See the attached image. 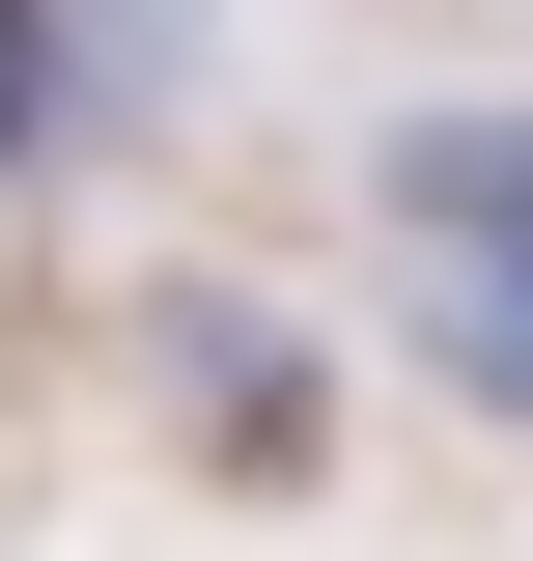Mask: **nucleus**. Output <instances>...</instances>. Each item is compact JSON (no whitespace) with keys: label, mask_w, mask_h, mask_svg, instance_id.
Masks as SVG:
<instances>
[{"label":"nucleus","mask_w":533,"mask_h":561,"mask_svg":"<svg viewBox=\"0 0 533 561\" xmlns=\"http://www.w3.org/2000/svg\"><path fill=\"white\" fill-rule=\"evenodd\" d=\"M57 84H84V57H57V0H0V169H29V113H57Z\"/></svg>","instance_id":"f03ea898"},{"label":"nucleus","mask_w":533,"mask_h":561,"mask_svg":"<svg viewBox=\"0 0 533 561\" xmlns=\"http://www.w3.org/2000/svg\"><path fill=\"white\" fill-rule=\"evenodd\" d=\"M394 280H421V365L477 421H533V113H421L394 140Z\"/></svg>","instance_id":"f257e3e1"}]
</instances>
